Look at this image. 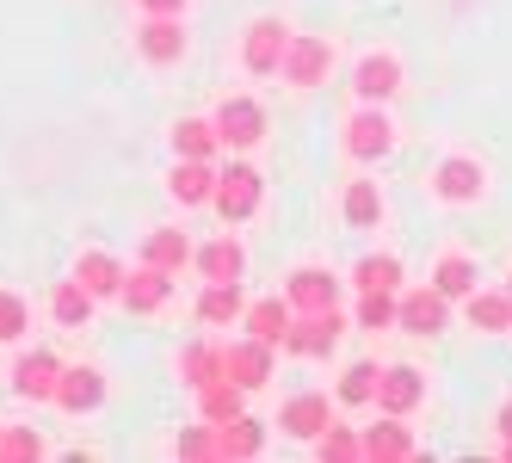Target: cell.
I'll return each instance as SVG.
<instances>
[{
    "instance_id": "obj_1",
    "label": "cell",
    "mask_w": 512,
    "mask_h": 463,
    "mask_svg": "<svg viewBox=\"0 0 512 463\" xmlns=\"http://www.w3.org/2000/svg\"><path fill=\"white\" fill-rule=\"evenodd\" d=\"M340 149H346V161H358V167H377L389 149H395V124H389V112L377 99H358V112L340 124Z\"/></svg>"
},
{
    "instance_id": "obj_2",
    "label": "cell",
    "mask_w": 512,
    "mask_h": 463,
    "mask_svg": "<svg viewBox=\"0 0 512 463\" xmlns=\"http://www.w3.org/2000/svg\"><path fill=\"white\" fill-rule=\"evenodd\" d=\"M260 204H266V173H260V167L229 161L223 173H216V198H210V210H216L229 229L247 223V217H260Z\"/></svg>"
},
{
    "instance_id": "obj_3",
    "label": "cell",
    "mask_w": 512,
    "mask_h": 463,
    "mask_svg": "<svg viewBox=\"0 0 512 463\" xmlns=\"http://www.w3.org/2000/svg\"><path fill=\"white\" fill-rule=\"evenodd\" d=\"M290 38H297V31H290L284 19H253L241 31V68H247V75H260V81H272L278 68H284Z\"/></svg>"
},
{
    "instance_id": "obj_4",
    "label": "cell",
    "mask_w": 512,
    "mask_h": 463,
    "mask_svg": "<svg viewBox=\"0 0 512 463\" xmlns=\"http://www.w3.org/2000/svg\"><path fill=\"white\" fill-rule=\"evenodd\" d=\"M327 75H334V38H315V31H297L284 50V68H278V81L290 87H321Z\"/></svg>"
},
{
    "instance_id": "obj_5",
    "label": "cell",
    "mask_w": 512,
    "mask_h": 463,
    "mask_svg": "<svg viewBox=\"0 0 512 463\" xmlns=\"http://www.w3.org/2000/svg\"><path fill=\"white\" fill-rule=\"evenodd\" d=\"M136 56L149 62V68L186 62V25H179V13H142V25H136Z\"/></svg>"
},
{
    "instance_id": "obj_6",
    "label": "cell",
    "mask_w": 512,
    "mask_h": 463,
    "mask_svg": "<svg viewBox=\"0 0 512 463\" xmlns=\"http://www.w3.org/2000/svg\"><path fill=\"white\" fill-rule=\"evenodd\" d=\"M488 192V173H482V161L475 155H445L432 167V198L438 204H451V210H463V204H475Z\"/></svg>"
},
{
    "instance_id": "obj_7",
    "label": "cell",
    "mask_w": 512,
    "mask_h": 463,
    "mask_svg": "<svg viewBox=\"0 0 512 463\" xmlns=\"http://www.w3.org/2000/svg\"><path fill=\"white\" fill-rule=\"evenodd\" d=\"M340 334H346V315L340 309H315V315H297V322H290L284 352L290 359H327V352L340 346Z\"/></svg>"
},
{
    "instance_id": "obj_8",
    "label": "cell",
    "mask_w": 512,
    "mask_h": 463,
    "mask_svg": "<svg viewBox=\"0 0 512 463\" xmlns=\"http://www.w3.org/2000/svg\"><path fill=\"white\" fill-rule=\"evenodd\" d=\"M216 130H223V149H260L266 142V105L247 99V93H229L216 105Z\"/></svg>"
},
{
    "instance_id": "obj_9",
    "label": "cell",
    "mask_w": 512,
    "mask_h": 463,
    "mask_svg": "<svg viewBox=\"0 0 512 463\" xmlns=\"http://www.w3.org/2000/svg\"><path fill=\"white\" fill-rule=\"evenodd\" d=\"M118 303H124L130 315H161V309L173 303V272H161V266H149V260H136V266L124 272Z\"/></svg>"
},
{
    "instance_id": "obj_10",
    "label": "cell",
    "mask_w": 512,
    "mask_h": 463,
    "mask_svg": "<svg viewBox=\"0 0 512 463\" xmlns=\"http://www.w3.org/2000/svg\"><path fill=\"white\" fill-rule=\"evenodd\" d=\"M56 383H62V359L44 346H31L13 359V396L19 402H56Z\"/></svg>"
},
{
    "instance_id": "obj_11",
    "label": "cell",
    "mask_w": 512,
    "mask_h": 463,
    "mask_svg": "<svg viewBox=\"0 0 512 463\" xmlns=\"http://www.w3.org/2000/svg\"><path fill=\"white\" fill-rule=\"evenodd\" d=\"M272 365H278V346L253 340V334L223 346V377H235L241 389H266V383H272Z\"/></svg>"
},
{
    "instance_id": "obj_12",
    "label": "cell",
    "mask_w": 512,
    "mask_h": 463,
    "mask_svg": "<svg viewBox=\"0 0 512 463\" xmlns=\"http://www.w3.org/2000/svg\"><path fill=\"white\" fill-rule=\"evenodd\" d=\"M284 297L297 315H315V309H340V278L327 266H297L284 278Z\"/></svg>"
},
{
    "instance_id": "obj_13",
    "label": "cell",
    "mask_w": 512,
    "mask_h": 463,
    "mask_svg": "<svg viewBox=\"0 0 512 463\" xmlns=\"http://www.w3.org/2000/svg\"><path fill=\"white\" fill-rule=\"evenodd\" d=\"M352 93H358V99L389 105V99L401 93V56H395V50H371V56H358V68H352Z\"/></svg>"
},
{
    "instance_id": "obj_14",
    "label": "cell",
    "mask_w": 512,
    "mask_h": 463,
    "mask_svg": "<svg viewBox=\"0 0 512 463\" xmlns=\"http://www.w3.org/2000/svg\"><path fill=\"white\" fill-rule=\"evenodd\" d=\"M56 408L62 414H93V408H105V371L99 365H62Z\"/></svg>"
},
{
    "instance_id": "obj_15",
    "label": "cell",
    "mask_w": 512,
    "mask_h": 463,
    "mask_svg": "<svg viewBox=\"0 0 512 463\" xmlns=\"http://www.w3.org/2000/svg\"><path fill=\"white\" fill-rule=\"evenodd\" d=\"M278 426H284L290 439H309V445H315L327 426H334V402L315 396V389H303V396H290V402L278 408Z\"/></svg>"
},
{
    "instance_id": "obj_16",
    "label": "cell",
    "mask_w": 512,
    "mask_h": 463,
    "mask_svg": "<svg viewBox=\"0 0 512 463\" xmlns=\"http://www.w3.org/2000/svg\"><path fill=\"white\" fill-rule=\"evenodd\" d=\"M451 322V297L438 284H420V291H401V328L408 334H438Z\"/></svg>"
},
{
    "instance_id": "obj_17",
    "label": "cell",
    "mask_w": 512,
    "mask_h": 463,
    "mask_svg": "<svg viewBox=\"0 0 512 463\" xmlns=\"http://www.w3.org/2000/svg\"><path fill=\"white\" fill-rule=\"evenodd\" d=\"M420 402H426V377H420L414 365H383V383H377V408H383V414H401V420H408Z\"/></svg>"
},
{
    "instance_id": "obj_18",
    "label": "cell",
    "mask_w": 512,
    "mask_h": 463,
    "mask_svg": "<svg viewBox=\"0 0 512 463\" xmlns=\"http://www.w3.org/2000/svg\"><path fill=\"white\" fill-rule=\"evenodd\" d=\"M216 161H192V155H179L173 161V173H167V192H173V204H210L216 198Z\"/></svg>"
},
{
    "instance_id": "obj_19",
    "label": "cell",
    "mask_w": 512,
    "mask_h": 463,
    "mask_svg": "<svg viewBox=\"0 0 512 463\" xmlns=\"http://www.w3.org/2000/svg\"><path fill=\"white\" fill-rule=\"evenodd\" d=\"M247 315V297H241V278H216L198 291V322L204 328H235Z\"/></svg>"
},
{
    "instance_id": "obj_20",
    "label": "cell",
    "mask_w": 512,
    "mask_h": 463,
    "mask_svg": "<svg viewBox=\"0 0 512 463\" xmlns=\"http://www.w3.org/2000/svg\"><path fill=\"white\" fill-rule=\"evenodd\" d=\"M192 266H198V278H204V284H216V278H247V247H241V235H229V229H223L216 241H204V247H198V260H192Z\"/></svg>"
},
{
    "instance_id": "obj_21",
    "label": "cell",
    "mask_w": 512,
    "mask_h": 463,
    "mask_svg": "<svg viewBox=\"0 0 512 463\" xmlns=\"http://www.w3.org/2000/svg\"><path fill=\"white\" fill-rule=\"evenodd\" d=\"M136 260H149V266H161V272H186L192 260H198V247H192V235L186 229H149V235H142V254Z\"/></svg>"
},
{
    "instance_id": "obj_22",
    "label": "cell",
    "mask_w": 512,
    "mask_h": 463,
    "mask_svg": "<svg viewBox=\"0 0 512 463\" xmlns=\"http://www.w3.org/2000/svg\"><path fill=\"white\" fill-rule=\"evenodd\" d=\"M364 457L371 463H408L414 457V433L401 426V414H383L377 426H364Z\"/></svg>"
},
{
    "instance_id": "obj_23",
    "label": "cell",
    "mask_w": 512,
    "mask_h": 463,
    "mask_svg": "<svg viewBox=\"0 0 512 463\" xmlns=\"http://www.w3.org/2000/svg\"><path fill=\"white\" fill-rule=\"evenodd\" d=\"M290 322H297L290 297H260V303H247V315H241V328H247L253 340H266V346H284Z\"/></svg>"
},
{
    "instance_id": "obj_24",
    "label": "cell",
    "mask_w": 512,
    "mask_h": 463,
    "mask_svg": "<svg viewBox=\"0 0 512 463\" xmlns=\"http://www.w3.org/2000/svg\"><path fill=\"white\" fill-rule=\"evenodd\" d=\"M124 272H130V266H124L118 254H105V247H81V260H75V278L87 284L93 297H118V291H124Z\"/></svg>"
},
{
    "instance_id": "obj_25",
    "label": "cell",
    "mask_w": 512,
    "mask_h": 463,
    "mask_svg": "<svg viewBox=\"0 0 512 463\" xmlns=\"http://www.w3.org/2000/svg\"><path fill=\"white\" fill-rule=\"evenodd\" d=\"M93 303H99V297L87 291L81 278H62L56 291H50V315H56V328H75V334H81V328H93Z\"/></svg>"
},
{
    "instance_id": "obj_26",
    "label": "cell",
    "mask_w": 512,
    "mask_h": 463,
    "mask_svg": "<svg viewBox=\"0 0 512 463\" xmlns=\"http://www.w3.org/2000/svg\"><path fill=\"white\" fill-rule=\"evenodd\" d=\"M216 149H223V130H216V118H179V124H173V155L216 161Z\"/></svg>"
},
{
    "instance_id": "obj_27",
    "label": "cell",
    "mask_w": 512,
    "mask_h": 463,
    "mask_svg": "<svg viewBox=\"0 0 512 463\" xmlns=\"http://www.w3.org/2000/svg\"><path fill=\"white\" fill-rule=\"evenodd\" d=\"M340 217H346V229H377L383 223V192H377V180H352L346 198H340Z\"/></svg>"
},
{
    "instance_id": "obj_28",
    "label": "cell",
    "mask_w": 512,
    "mask_h": 463,
    "mask_svg": "<svg viewBox=\"0 0 512 463\" xmlns=\"http://www.w3.org/2000/svg\"><path fill=\"white\" fill-rule=\"evenodd\" d=\"M469 328L475 334H506L512 328V291L500 284V291H475L469 297Z\"/></svg>"
},
{
    "instance_id": "obj_29",
    "label": "cell",
    "mask_w": 512,
    "mask_h": 463,
    "mask_svg": "<svg viewBox=\"0 0 512 463\" xmlns=\"http://www.w3.org/2000/svg\"><path fill=\"white\" fill-rule=\"evenodd\" d=\"M475 278H482V272H475V260L457 254V247H451V254H438V266H432V284H438L451 303H457V297H463V303L475 297Z\"/></svg>"
},
{
    "instance_id": "obj_30",
    "label": "cell",
    "mask_w": 512,
    "mask_h": 463,
    "mask_svg": "<svg viewBox=\"0 0 512 463\" xmlns=\"http://www.w3.org/2000/svg\"><path fill=\"white\" fill-rule=\"evenodd\" d=\"M216 377H223V346L198 340V346H186V352H179V383H186L192 396H198L204 383H216Z\"/></svg>"
},
{
    "instance_id": "obj_31",
    "label": "cell",
    "mask_w": 512,
    "mask_h": 463,
    "mask_svg": "<svg viewBox=\"0 0 512 463\" xmlns=\"http://www.w3.org/2000/svg\"><path fill=\"white\" fill-rule=\"evenodd\" d=\"M216 439H223V457H260L266 451V426L253 414H235V420L216 426Z\"/></svg>"
},
{
    "instance_id": "obj_32",
    "label": "cell",
    "mask_w": 512,
    "mask_h": 463,
    "mask_svg": "<svg viewBox=\"0 0 512 463\" xmlns=\"http://www.w3.org/2000/svg\"><path fill=\"white\" fill-rule=\"evenodd\" d=\"M241 396H247V389H241L235 377H216V383H204V389H198V414H204V420H216V426H223V420L247 414V408H241Z\"/></svg>"
},
{
    "instance_id": "obj_33",
    "label": "cell",
    "mask_w": 512,
    "mask_h": 463,
    "mask_svg": "<svg viewBox=\"0 0 512 463\" xmlns=\"http://www.w3.org/2000/svg\"><path fill=\"white\" fill-rule=\"evenodd\" d=\"M358 328L364 334L401 328V291H358Z\"/></svg>"
},
{
    "instance_id": "obj_34",
    "label": "cell",
    "mask_w": 512,
    "mask_h": 463,
    "mask_svg": "<svg viewBox=\"0 0 512 463\" xmlns=\"http://www.w3.org/2000/svg\"><path fill=\"white\" fill-rule=\"evenodd\" d=\"M377 383H383V371L358 359V365L340 371V389H334V396H340V408H371V402H377Z\"/></svg>"
},
{
    "instance_id": "obj_35",
    "label": "cell",
    "mask_w": 512,
    "mask_h": 463,
    "mask_svg": "<svg viewBox=\"0 0 512 463\" xmlns=\"http://www.w3.org/2000/svg\"><path fill=\"white\" fill-rule=\"evenodd\" d=\"M352 284L358 291H401V260L395 254H364L352 266Z\"/></svg>"
},
{
    "instance_id": "obj_36",
    "label": "cell",
    "mask_w": 512,
    "mask_h": 463,
    "mask_svg": "<svg viewBox=\"0 0 512 463\" xmlns=\"http://www.w3.org/2000/svg\"><path fill=\"white\" fill-rule=\"evenodd\" d=\"M315 457H321V463H358V457H364V433H352V426L334 420V426L315 439Z\"/></svg>"
},
{
    "instance_id": "obj_37",
    "label": "cell",
    "mask_w": 512,
    "mask_h": 463,
    "mask_svg": "<svg viewBox=\"0 0 512 463\" xmlns=\"http://www.w3.org/2000/svg\"><path fill=\"white\" fill-rule=\"evenodd\" d=\"M173 457H223V439H216V420L198 414V426H186V433L173 439Z\"/></svg>"
},
{
    "instance_id": "obj_38",
    "label": "cell",
    "mask_w": 512,
    "mask_h": 463,
    "mask_svg": "<svg viewBox=\"0 0 512 463\" xmlns=\"http://www.w3.org/2000/svg\"><path fill=\"white\" fill-rule=\"evenodd\" d=\"M31 328V303L19 291H0V346H19Z\"/></svg>"
},
{
    "instance_id": "obj_39",
    "label": "cell",
    "mask_w": 512,
    "mask_h": 463,
    "mask_svg": "<svg viewBox=\"0 0 512 463\" xmlns=\"http://www.w3.org/2000/svg\"><path fill=\"white\" fill-rule=\"evenodd\" d=\"M31 457H44V433L7 426V433H0V463H31Z\"/></svg>"
},
{
    "instance_id": "obj_40",
    "label": "cell",
    "mask_w": 512,
    "mask_h": 463,
    "mask_svg": "<svg viewBox=\"0 0 512 463\" xmlns=\"http://www.w3.org/2000/svg\"><path fill=\"white\" fill-rule=\"evenodd\" d=\"M136 13H186V0H136Z\"/></svg>"
},
{
    "instance_id": "obj_41",
    "label": "cell",
    "mask_w": 512,
    "mask_h": 463,
    "mask_svg": "<svg viewBox=\"0 0 512 463\" xmlns=\"http://www.w3.org/2000/svg\"><path fill=\"white\" fill-rule=\"evenodd\" d=\"M500 439H512V402L500 408Z\"/></svg>"
},
{
    "instance_id": "obj_42",
    "label": "cell",
    "mask_w": 512,
    "mask_h": 463,
    "mask_svg": "<svg viewBox=\"0 0 512 463\" xmlns=\"http://www.w3.org/2000/svg\"><path fill=\"white\" fill-rule=\"evenodd\" d=\"M0 433H7V420H0Z\"/></svg>"
},
{
    "instance_id": "obj_43",
    "label": "cell",
    "mask_w": 512,
    "mask_h": 463,
    "mask_svg": "<svg viewBox=\"0 0 512 463\" xmlns=\"http://www.w3.org/2000/svg\"><path fill=\"white\" fill-rule=\"evenodd\" d=\"M506 291H512V278H506Z\"/></svg>"
}]
</instances>
